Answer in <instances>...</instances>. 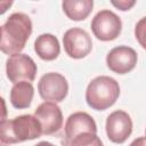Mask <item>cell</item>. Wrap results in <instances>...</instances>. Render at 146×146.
<instances>
[{
	"instance_id": "1",
	"label": "cell",
	"mask_w": 146,
	"mask_h": 146,
	"mask_svg": "<svg viewBox=\"0 0 146 146\" xmlns=\"http://www.w3.org/2000/svg\"><path fill=\"white\" fill-rule=\"evenodd\" d=\"M32 33V21L24 13L11 14L1 26L0 51L6 55L19 54Z\"/></svg>"
},
{
	"instance_id": "2",
	"label": "cell",
	"mask_w": 146,
	"mask_h": 146,
	"mask_svg": "<svg viewBox=\"0 0 146 146\" xmlns=\"http://www.w3.org/2000/svg\"><path fill=\"white\" fill-rule=\"evenodd\" d=\"M42 135L41 125L34 115H21L13 120L0 121V141L17 144L39 138Z\"/></svg>"
},
{
	"instance_id": "3",
	"label": "cell",
	"mask_w": 146,
	"mask_h": 146,
	"mask_svg": "<svg viewBox=\"0 0 146 146\" xmlns=\"http://www.w3.org/2000/svg\"><path fill=\"white\" fill-rule=\"evenodd\" d=\"M120 96L117 81L107 75H99L92 79L86 90L87 104L96 111H104L116 102Z\"/></svg>"
},
{
	"instance_id": "4",
	"label": "cell",
	"mask_w": 146,
	"mask_h": 146,
	"mask_svg": "<svg viewBox=\"0 0 146 146\" xmlns=\"http://www.w3.org/2000/svg\"><path fill=\"white\" fill-rule=\"evenodd\" d=\"M91 31L100 41H112L116 39L122 31L121 18L108 9L98 11L91 22Z\"/></svg>"
},
{
	"instance_id": "5",
	"label": "cell",
	"mask_w": 146,
	"mask_h": 146,
	"mask_svg": "<svg viewBox=\"0 0 146 146\" xmlns=\"http://www.w3.org/2000/svg\"><path fill=\"white\" fill-rule=\"evenodd\" d=\"M36 64L26 54H15L6 60V74L14 84L22 81L32 82L36 75Z\"/></svg>"
},
{
	"instance_id": "6",
	"label": "cell",
	"mask_w": 146,
	"mask_h": 146,
	"mask_svg": "<svg viewBox=\"0 0 146 146\" xmlns=\"http://www.w3.org/2000/svg\"><path fill=\"white\" fill-rule=\"evenodd\" d=\"M38 91L46 102L59 103L65 99L68 92V83L64 75L57 72H49L41 76L38 83Z\"/></svg>"
},
{
	"instance_id": "7",
	"label": "cell",
	"mask_w": 146,
	"mask_h": 146,
	"mask_svg": "<svg viewBox=\"0 0 146 146\" xmlns=\"http://www.w3.org/2000/svg\"><path fill=\"white\" fill-rule=\"evenodd\" d=\"M63 44L65 52L74 59L86 57L92 49V41L88 32L80 27H72L64 33Z\"/></svg>"
},
{
	"instance_id": "8",
	"label": "cell",
	"mask_w": 146,
	"mask_h": 146,
	"mask_svg": "<svg viewBox=\"0 0 146 146\" xmlns=\"http://www.w3.org/2000/svg\"><path fill=\"white\" fill-rule=\"evenodd\" d=\"M106 135L115 144L124 143L132 132V121L130 115L121 110L112 112L106 119Z\"/></svg>"
},
{
	"instance_id": "9",
	"label": "cell",
	"mask_w": 146,
	"mask_h": 146,
	"mask_svg": "<svg viewBox=\"0 0 146 146\" xmlns=\"http://www.w3.org/2000/svg\"><path fill=\"white\" fill-rule=\"evenodd\" d=\"M137 52L128 46H119L110 50L106 56L107 67L117 74H125L132 71L137 64Z\"/></svg>"
},
{
	"instance_id": "10",
	"label": "cell",
	"mask_w": 146,
	"mask_h": 146,
	"mask_svg": "<svg viewBox=\"0 0 146 146\" xmlns=\"http://www.w3.org/2000/svg\"><path fill=\"white\" fill-rule=\"evenodd\" d=\"M34 116L41 125L42 135L55 133L62 128L63 114L56 103L44 102L40 104L34 111Z\"/></svg>"
},
{
	"instance_id": "11",
	"label": "cell",
	"mask_w": 146,
	"mask_h": 146,
	"mask_svg": "<svg viewBox=\"0 0 146 146\" xmlns=\"http://www.w3.org/2000/svg\"><path fill=\"white\" fill-rule=\"evenodd\" d=\"M82 132L97 133V125L95 120L86 112H75L71 114L65 123L66 140Z\"/></svg>"
},
{
	"instance_id": "12",
	"label": "cell",
	"mask_w": 146,
	"mask_h": 146,
	"mask_svg": "<svg viewBox=\"0 0 146 146\" xmlns=\"http://www.w3.org/2000/svg\"><path fill=\"white\" fill-rule=\"evenodd\" d=\"M34 51L43 60H54L60 52V46L58 39L50 34H40L34 41Z\"/></svg>"
},
{
	"instance_id": "13",
	"label": "cell",
	"mask_w": 146,
	"mask_h": 146,
	"mask_svg": "<svg viewBox=\"0 0 146 146\" xmlns=\"http://www.w3.org/2000/svg\"><path fill=\"white\" fill-rule=\"evenodd\" d=\"M34 96V88L31 82L22 81L13 86L10 90V103L15 108L23 110L30 107Z\"/></svg>"
},
{
	"instance_id": "14",
	"label": "cell",
	"mask_w": 146,
	"mask_h": 146,
	"mask_svg": "<svg viewBox=\"0 0 146 146\" xmlns=\"http://www.w3.org/2000/svg\"><path fill=\"white\" fill-rule=\"evenodd\" d=\"M94 7L92 0H65L62 2V8L65 15L72 21L86 19Z\"/></svg>"
},
{
	"instance_id": "15",
	"label": "cell",
	"mask_w": 146,
	"mask_h": 146,
	"mask_svg": "<svg viewBox=\"0 0 146 146\" xmlns=\"http://www.w3.org/2000/svg\"><path fill=\"white\" fill-rule=\"evenodd\" d=\"M65 146H104L97 133L82 132L66 140Z\"/></svg>"
},
{
	"instance_id": "16",
	"label": "cell",
	"mask_w": 146,
	"mask_h": 146,
	"mask_svg": "<svg viewBox=\"0 0 146 146\" xmlns=\"http://www.w3.org/2000/svg\"><path fill=\"white\" fill-rule=\"evenodd\" d=\"M135 35L136 39L139 41L140 46L143 48H145V42H144V38H145V17H143L137 24H136V29H135Z\"/></svg>"
},
{
	"instance_id": "17",
	"label": "cell",
	"mask_w": 146,
	"mask_h": 146,
	"mask_svg": "<svg viewBox=\"0 0 146 146\" xmlns=\"http://www.w3.org/2000/svg\"><path fill=\"white\" fill-rule=\"evenodd\" d=\"M111 3L116 7L117 9L122 10V11H125V10H129L131 7L135 6L136 1L135 0H119V1H111Z\"/></svg>"
},
{
	"instance_id": "18",
	"label": "cell",
	"mask_w": 146,
	"mask_h": 146,
	"mask_svg": "<svg viewBox=\"0 0 146 146\" xmlns=\"http://www.w3.org/2000/svg\"><path fill=\"white\" fill-rule=\"evenodd\" d=\"M7 106H6V102L2 97H0V121L5 120L7 116Z\"/></svg>"
},
{
	"instance_id": "19",
	"label": "cell",
	"mask_w": 146,
	"mask_h": 146,
	"mask_svg": "<svg viewBox=\"0 0 146 146\" xmlns=\"http://www.w3.org/2000/svg\"><path fill=\"white\" fill-rule=\"evenodd\" d=\"M13 5V1H0V15L5 14Z\"/></svg>"
},
{
	"instance_id": "20",
	"label": "cell",
	"mask_w": 146,
	"mask_h": 146,
	"mask_svg": "<svg viewBox=\"0 0 146 146\" xmlns=\"http://www.w3.org/2000/svg\"><path fill=\"white\" fill-rule=\"evenodd\" d=\"M145 143H146V139H145L144 136H141V137L135 139V140L130 144V146H145Z\"/></svg>"
},
{
	"instance_id": "21",
	"label": "cell",
	"mask_w": 146,
	"mask_h": 146,
	"mask_svg": "<svg viewBox=\"0 0 146 146\" xmlns=\"http://www.w3.org/2000/svg\"><path fill=\"white\" fill-rule=\"evenodd\" d=\"M34 146H55V145H52V144L49 143V141H40V143H38L36 145H34Z\"/></svg>"
},
{
	"instance_id": "22",
	"label": "cell",
	"mask_w": 146,
	"mask_h": 146,
	"mask_svg": "<svg viewBox=\"0 0 146 146\" xmlns=\"http://www.w3.org/2000/svg\"><path fill=\"white\" fill-rule=\"evenodd\" d=\"M0 146H9V145H7V144H3V143H0Z\"/></svg>"
},
{
	"instance_id": "23",
	"label": "cell",
	"mask_w": 146,
	"mask_h": 146,
	"mask_svg": "<svg viewBox=\"0 0 146 146\" xmlns=\"http://www.w3.org/2000/svg\"><path fill=\"white\" fill-rule=\"evenodd\" d=\"M0 32H1V26H0Z\"/></svg>"
}]
</instances>
